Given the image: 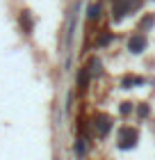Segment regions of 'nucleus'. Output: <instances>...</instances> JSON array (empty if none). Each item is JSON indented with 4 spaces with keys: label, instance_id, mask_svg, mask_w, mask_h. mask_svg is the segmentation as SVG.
<instances>
[{
    "label": "nucleus",
    "instance_id": "obj_9",
    "mask_svg": "<svg viewBox=\"0 0 155 160\" xmlns=\"http://www.w3.org/2000/svg\"><path fill=\"white\" fill-rule=\"evenodd\" d=\"M73 151H75V156H85L87 153V140H85V137H78V140H75Z\"/></svg>",
    "mask_w": 155,
    "mask_h": 160
},
{
    "label": "nucleus",
    "instance_id": "obj_11",
    "mask_svg": "<svg viewBox=\"0 0 155 160\" xmlns=\"http://www.w3.org/2000/svg\"><path fill=\"white\" fill-rule=\"evenodd\" d=\"M153 25H155V14H146L139 23V30H146V28H153Z\"/></svg>",
    "mask_w": 155,
    "mask_h": 160
},
{
    "label": "nucleus",
    "instance_id": "obj_3",
    "mask_svg": "<svg viewBox=\"0 0 155 160\" xmlns=\"http://www.w3.org/2000/svg\"><path fill=\"white\" fill-rule=\"evenodd\" d=\"M146 34H142V32H137V34H132V37L128 39V50L132 55H139V53H144L146 50Z\"/></svg>",
    "mask_w": 155,
    "mask_h": 160
},
{
    "label": "nucleus",
    "instance_id": "obj_4",
    "mask_svg": "<svg viewBox=\"0 0 155 160\" xmlns=\"http://www.w3.org/2000/svg\"><path fill=\"white\" fill-rule=\"evenodd\" d=\"M109 128H112V121H109L107 114H96V117H94V130L100 137H105L109 133Z\"/></svg>",
    "mask_w": 155,
    "mask_h": 160
},
{
    "label": "nucleus",
    "instance_id": "obj_14",
    "mask_svg": "<svg viewBox=\"0 0 155 160\" xmlns=\"http://www.w3.org/2000/svg\"><path fill=\"white\" fill-rule=\"evenodd\" d=\"M137 112H139V117H142V119H144V117H148V105H139V110H137Z\"/></svg>",
    "mask_w": 155,
    "mask_h": 160
},
{
    "label": "nucleus",
    "instance_id": "obj_2",
    "mask_svg": "<svg viewBox=\"0 0 155 160\" xmlns=\"http://www.w3.org/2000/svg\"><path fill=\"white\" fill-rule=\"evenodd\" d=\"M130 12H132V0H114L112 2V18L114 21H123Z\"/></svg>",
    "mask_w": 155,
    "mask_h": 160
},
{
    "label": "nucleus",
    "instance_id": "obj_10",
    "mask_svg": "<svg viewBox=\"0 0 155 160\" xmlns=\"http://www.w3.org/2000/svg\"><path fill=\"white\" fill-rule=\"evenodd\" d=\"M87 18L89 21H98L100 18V7L98 5H89L87 7Z\"/></svg>",
    "mask_w": 155,
    "mask_h": 160
},
{
    "label": "nucleus",
    "instance_id": "obj_7",
    "mask_svg": "<svg viewBox=\"0 0 155 160\" xmlns=\"http://www.w3.org/2000/svg\"><path fill=\"white\" fill-rule=\"evenodd\" d=\"M89 78H91V76H89V69H80V71H78V87H80L82 92L89 87Z\"/></svg>",
    "mask_w": 155,
    "mask_h": 160
},
{
    "label": "nucleus",
    "instance_id": "obj_12",
    "mask_svg": "<svg viewBox=\"0 0 155 160\" xmlns=\"http://www.w3.org/2000/svg\"><path fill=\"white\" fill-rule=\"evenodd\" d=\"M112 39H114L112 32H103L100 37L96 39V46H107V43H112Z\"/></svg>",
    "mask_w": 155,
    "mask_h": 160
},
{
    "label": "nucleus",
    "instance_id": "obj_5",
    "mask_svg": "<svg viewBox=\"0 0 155 160\" xmlns=\"http://www.w3.org/2000/svg\"><path fill=\"white\" fill-rule=\"evenodd\" d=\"M18 23H21V30H23L27 37H30L32 30H34V18H32V14H30V12H21Z\"/></svg>",
    "mask_w": 155,
    "mask_h": 160
},
{
    "label": "nucleus",
    "instance_id": "obj_1",
    "mask_svg": "<svg viewBox=\"0 0 155 160\" xmlns=\"http://www.w3.org/2000/svg\"><path fill=\"white\" fill-rule=\"evenodd\" d=\"M139 140V130L132 128V126H121L116 130V142H119V149H132Z\"/></svg>",
    "mask_w": 155,
    "mask_h": 160
},
{
    "label": "nucleus",
    "instance_id": "obj_6",
    "mask_svg": "<svg viewBox=\"0 0 155 160\" xmlns=\"http://www.w3.org/2000/svg\"><path fill=\"white\" fill-rule=\"evenodd\" d=\"M132 85H144V78H139V76H132V73L123 76V80H121V87H125V89H130Z\"/></svg>",
    "mask_w": 155,
    "mask_h": 160
},
{
    "label": "nucleus",
    "instance_id": "obj_8",
    "mask_svg": "<svg viewBox=\"0 0 155 160\" xmlns=\"http://www.w3.org/2000/svg\"><path fill=\"white\" fill-rule=\"evenodd\" d=\"M87 69H89V76H100V73H103L98 57H91V60H89V67H87Z\"/></svg>",
    "mask_w": 155,
    "mask_h": 160
},
{
    "label": "nucleus",
    "instance_id": "obj_13",
    "mask_svg": "<svg viewBox=\"0 0 155 160\" xmlns=\"http://www.w3.org/2000/svg\"><path fill=\"white\" fill-rule=\"evenodd\" d=\"M119 112H121V114H123V117H125V114H130V112H132V105H130V103H123Z\"/></svg>",
    "mask_w": 155,
    "mask_h": 160
}]
</instances>
